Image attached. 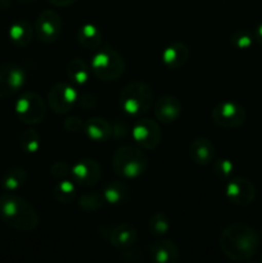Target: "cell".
Wrapping results in <instances>:
<instances>
[{"mask_svg": "<svg viewBox=\"0 0 262 263\" xmlns=\"http://www.w3.org/2000/svg\"><path fill=\"white\" fill-rule=\"evenodd\" d=\"M259 234L252 226L235 222L222 230L220 235V249L230 261L244 262L254 257L259 248Z\"/></svg>", "mask_w": 262, "mask_h": 263, "instance_id": "cell-1", "label": "cell"}, {"mask_svg": "<svg viewBox=\"0 0 262 263\" xmlns=\"http://www.w3.org/2000/svg\"><path fill=\"white\" fill-rule=\"evenodd\" d=\"M0 220L9 228L22 233L35 230L40 222L33 205L14 192L0 195Z\"/></svg>", "mask_w": 262, "mask_h": 263, "instance_id": "cell-2", "label": "cell"}, {"mask_svg": "<svg viewBox=\"0 0 262 263\" xmlns=\"http://www.w3.org/2000/svg\"><path fill=\"white\" fill-rule=\"evenodd\" d=\"M112 168L121 179H136L148 171L149 158L139 145L125 144L113 152Z\"/></svg>", "mask_w": 262, "mask_h": 263, "instance_id": "cell-3", "label": "cell"}, {"mask_svg": "<svg viewBox=\"0 0 262 263\" xmlns=\"http://www.w3.org/2000/svg\"><path fill=\"white\" fill-rule=\"evenodd\" d=\"M153 90L141 80L128 82L120 95L121 109L133 117H141L146 115L153 107Z\"/></svg>", "mask_w": 262, "mask_h": 263, "instance_id": "cell-4", "label": "cell"}, {"mask_svg": "<svg viewBox=\"0 0 262 263\" xmlns=\"http://www.w3.org/2000/svg\"><path fill=\"white\" fill-rule=\"evenodd\" d=\"M90 69L100 81H116L125 72L126 63L123 57L116 49L104 46L94 54Z\"/></svg>", "mask_w": 262, "mask_h": 263, "instance_id": "cell-5", "label": "cell"}, {"mask_svg": "<svg viewBox=\"0 0 262 263\" xmlns=\"http://www.w3.org/2000/svg\"><path fill=\"white\" fill-rule=\"evenodd\" d=\"M18 120L28 126L43 122L46 115V104L41 95L35 91H26L17 99L14 105Z\"/></svg>", "mask_w": 262, "mask_h": 263, "instance_id": "cell-6", "label": "cell"}, {"mask_svg": "<svg viewBox=\"0 0 262 263\" xmlns=\"http://www.w3.org/2000/svg\"><path fill=\"white\" fill-rule=\"evenodd\" d=\"M213 123L221 128H238L246 123L247 110L235 102H221L211 112Z\"/></svg>", "mask_w": 262, "mask_h": 263, "instance_id": "cell-7", "label": "cell"}, {"mask_svg": "<svg viewBox=\"0 0 262 263\" xmlns=\"http://www.w3.org/2000/svg\"><path fill=\"white\" fill-rule=\"evenodd\" d=\"M98 233L107 243L117 249H125L133 247L138 240V230L128 222L118 225H100Z\"/></svg>", "mask_w": 262, "mask_h": 263, "instance_id": "cell-8", "label": "cell"}, {"mask_svg": "<svg viewBox=\"0 0 262 263\" xmlns=\"http://www.w3.org/2000/svg\"><path fill=\"white\" fill-rule=\"evenodd\" d=\"M79 91L66 81L57 82L48 92V104L55 115H66L79 99Z\"/></svg>", "mask_w": 262, "mask_h": 263, "instance_id": "cell-9", "label": "cell"}, {"mask_svg": "<svg viewBox=\"0 0 262 263\" xmlns=\"http://www.w3.org/2000/svg\"><path fill=\"white\" fill-rule=\"evenodd\" d=\"M26 71L15 63L0 64V99L17 94L26 84Z\"/></svg>", "mask_w": 262, "mask_h": 263, "instance_id": "cell-10", "label": "cell"}, {"mask_svg": "<svg viewBox=\"0 0 262 263\" xmlns=\"http://www.w3.org/2000/svg\"><path fill=\"white\" fill-rule=\"evenodd\" d=\"M256 194L254 184L246 177H233L230 181H228L225 187L226 199L238 207L252 204L256 199Z\"/></svg>", "mask_w": 262, "mask_h": 263, "instance_id": "cell-11", "label": "cell"}, {"mask_svg": "<svg viewBox=\"0 0 262 263\" xmlns=\"http://www.w3.org/2000/svg\"><path fill=\"white\" fill-rule=\"evenodd\" d=\"M133 138L141 149H156L162 140L158 123L151 118H140L133 127Z\"/></svg>", "mask_w": 262, "mask_h": 263, "instance_id": "cell-12", "label": "cell"}, {"mask_svg": "<svg viewBox=\"0 0 262 263\" xmlns=\"http://www.w3.org/2000/svg\"><path fill=\"white\" fill-rule=\"evenodd\" d=\"M36 35L44 44H53L61 36L62 20L53 9H45L39 14L35 25Z\"/></svg>", "mask_w": 262, "mask_h": 263, "instance_id": "cell-13", "label": "cell"}, {"mask_svg": "<svg viewBox=\"0 0 262 263\" xmlns=\"http://www.w3.org/2000/svg\"><path fill=\"white\" fill-rule=\"evenodd\" d=\"M71 179L81 187L94 186L102 179V167L92 158L79 159L72 166Z\"/></svg>", "mask_w": 262, "mask_h": 263, "instance_id": "cell-14", "label": "cell"}, {"mask_svg": "<svg viewBox=\"0 0 262 263\" xmlns=\"http://www.w3.org/2000/svg\"><path fill=\"white\" fill-rule=\"evenodd\" d=\"M153 112L157 120L164 125L175 122L182 113L181 102L174 95H163L153 104Z\"/></svg>", "mask_w": 262, "mask_h": 263, "instance_id": "cell-15", "label": "cell"}, {"mask_svg": "<svg viewBox=\"0 0 262 263\" xmlns=\"http://www.w3.org/2000/svg\"><path fill=\"white\" fill-rule=\"evenodd\" d=\"M152 261L157 263H177L180 261V249L175 241L162 239L153 243L149 248Z\"/></svg>", "mask_w": 262, "mask_h": 263, "instance_id": "cell-16", "label": "cell"}, {"mask_svg": "<svg viewBox=\"0 0 262 263\" xmlns=\"http://www.w3.org/2000/svg\"><path fill=\"white\" fill-rule=\"evenodd\" d=\"M215 145L207 138H197L190 143L189 157L198 166H207L215 161Z\"/></svg>", "mask_w": 262, "mask_h": 263, "instance_id": "cell-17", "label": "cell"}, {"mask_svg": "<svg viewBox=\"0 0 262 263\" xmlns=\"http://www.w3.org/2000/svg\"><path fill=\"white\" fill-rule=\"evenodd\" d=\"M190 49L184 43H172L162 51V62L170 69L182 68L188 63Z\"/></svg>", "mask_w": 262, "mask_h": 263, "instance_id": "cell-18", "label": "cell"}, {"mask_svg": "<svg viewBox=\"0 0 262 263\" xmlns=\"http://www.w3.org/2000/svg\"><path fill=\"white\" fill-rule=\"evenodd\" d=\"M85 134L95 143H104L112 136V125L103 117H91L85 122Z\"/></svg>", "mask_w": 262, "mask_h": 263, "instance_id": "cell-19", "label": "cell"}, {"mask_svg": "<svg viewBox=\"0 0 262 263\" xmlns=\"http://www.w3.org/2000/svg\"><path fill=\"white\" fill-rule=\"evenodd\" d=\"M8 37L13 45L18 48H25L30 45L33 40V27L30 22L25 20L15 21L8 30Z\"/></svg>", "mask_w": 262, "mask_h": 263, "instance_id": "cell-20", "label": "cell"}, {"mask_svg": "<svg viewBox=\"0 0 262 263\" xmlns=\"http://www.w3.org/2000/svg\"><path fill=\"white\" fill-rule=\"evenodd\" d=\"M103 195H104L105 202L113 205H121L125 204L130 200L131 198V190L123 181H116L109 182L107 186L103 190Z\"/></svg>", "mask_w": 262, "mask_h": 263, "instance_id": "cell-21", "label": "cell"}, {"mask_svg": "<svg viewBox=\"0 0 262 263\" xmlns=\"http://www.w3.org/2000/svg\"><path fill=\"white\" fill-rule=\"evenodd\" d=\"M77 40L81 44L82 48L87 49V50H95L102 45V31L95 25L86 23L77 30Z\"/></svg>", "mask_w": 262, "mask_h": 263, "instance_id": "cell-22", "label": "cell"}, {"mask_svg": "<svg viewBox=\"0 0 262 263\" xmlns=\"http://www.w3.org/2000/svg\"><path fill=\"white\" fill-rule=\"evenodd\" d=\"M28 174L26 168L21 166L10 167L2 177V187L5 192H17L27 181Z\"/></svg>", "mask_w": 262, "mask_h": 263, "instance_id": "cell-23", "label": "cell"}, {"mask_svg": "<svg viewBox=\"0 0 262 263\" xmlns=\"http://www.w3.org/2000/svg\"><path fill=\"white\" fill-rule=\"evenodd\" d=\"M67 76L69 81L74 85H85L89 81L90 77V67L87 66L86 62L82 61L81 58H73L67 64Z\"/></svg>", "mask_w": 262, "mask_h": 263, "instance_id": "cell-24", "label": "cell"}, {"mask_svg": "<svg viewBox=\"0 0 262 263\" xmlns=\"http://www.w3.org/2000/svg\"><path fill=\"white\" fill-rule=\"evenodd\" d=\"M77 195V187L73 180H59L55 184L53 189V197L54 199L62 204H68L76 199Z\"/></svg>", "mask_w": 262, "mask_h": 263, "instance_id": "cell-25", "label": "cell"}, {"mask_svg": "<svg viewBox=\"0 0 262 263\" xmlns=\"http://www.w3.org/2000/svg\"><path fill=\"white\" fill-rule=\"evenodd\" d=\"M18 145L21 151L27 154L38 153L41 145V136L35 128H27L23 131L18 139Z\"/></svg>", "mask_w": 262, "mask_h": 263, "instance_id": "cell-26", "label": "cell"}, {"mask_svg": "<svg viewBox=\"0 0 262 263\" xmlns=\"http://www.w3.org/2000/svg\"><path fill=\"white\" fill-rule=\"evenodd\" d=\"M148 229L151 235L159 238V236L166 235L171 230V221L164 212H156L149 218Z\"/></svg>", "mask_w": 262, "mask_h": 263, "instance_id": "cell-27", "label": "cell"}, {"mask_svg": "<svg viewBox=\"0 0 262 263\" xmlns=\"http://www.w3.org/2000/svg\"><path fill=\"white\" fill-rule=\"evenodd\" d=\"M105 203L103 193H85L80 197L79 207L85 212H97L104 207Z\"/></svg>", "mask_w": 262, "mask_h": 263, "instance_id": "cell-28", "label": "cell"}, {"mask_svg": "<svg viewBox=\"0 0 262 263\" xmlns=\"http://www.w3.org/2000/svg\"><path fill=\"white\" fill-rule=\"evenodd\" d=\"M230 43L234 48L239 49V50H247L251 48L254 43V36L247 30H236L235 32L231 35Z\"/></svg>", "mask_w": 262, "mask_h": 263, "instance_id": "cell-29", "label": "cell"}, {"mask_svg": "<svg viewBox=\"0 0 262 263\" xmlns=\"http://www.w3.org/2000/svg\"><path fill=\"white\" fill-rule=\"evenodd\" d=\"M234 163L229 158H218L213 161V175L218 180L226 181L234 172Z\"/></svg>", "mask_w": 262, "mask_h": 263, "instance_id": "cell-30", "label": "cell"}, {"mask_svg": "<svg viewBox=\"0 0 262 263\" xmlns=\"http://www.w3.org/2000/svg\"><path fill=\"white\" fill-rule=\"evenodd\" d=\"M71 172H72V166L68 164L67 162L63 161H57L51 164L50 167V175L54 177L55 180H64L71 177Z\"/></svg>", "mask_w": 262, "mask_h": 263, "instance_id": "cell-31", "label": "cell"}, {"mask_svg": "<svg viewBox=\"0 0 262 263\" xmlns=\"http://www.w3.org/2000/svg\"><path fill=\"white\" fill-rule=\"evenodd\" d=\"M63 127L68 133H80L84 130L85 122L77 116H69L63 121Z\"/></svg>", "mask_w": 262, "mask_h": 263, "instance_id": "cell-32", "label": "cell"}, {"mask_svg": "<svg viewBox=\"0 0 262 263\" xmlns=\"http://www.w3.org/2000/svg\"><path fill=\"white\" fill-rule=\"evenodd\" d=\"M143 252L138 251V249H133V247H128V248L121 249V258L125 259L126 262H133V263H138L141 262L144 259L143 257Z\"/></svg>", "mask_w": 262, "mask_h": 263, "instance_id": "cell-33", "label": "cell"}, {"mask_svg": "<svg viewBox=\"0 0 262 263\" xmlns=\"http://www.w3.org/2000/svg\"><path fill=\"white\" fill-rule=\"evenodd\" d=\"M77 103H79L80 107L84 110H91L97 107V98L92 94H81L79 95V99H77Z\"/></svg>", "mask_w": 262, "mask_h": 263, "instance_id": "cell-34", "label": "cell"}, {"mask_svg": "<svg viewBox=\"0 0 262 263\" xmlns=\"http://www.w3.org/2000/svg\"><path fill=\"white\" fill-rule=\"evenodd\" d=\"M128 127L123 121H116L112 126V136L116 139V140H120V139H123L126 135H127Z\"/></svg>", "mask_w": 262, "mask_h": 263, "instance_id": "cell-35", "label": "cell"}, {"mask_svg": "<svg viewBox=\"0 0 262 263\" xmlns=\"http://www.w3.org/2000/svg\"><path fill=\"white\" fill-rule=\"evenodd\" d=\"M48 2L50 3V4L55 5V7L64 8V7H69V5L74 4L77 0H48Z\"/></svg>", "mask_w": 262, "mask_h": 263, "instance_id": "cell-36", "label": "cell"}, {"mask_svg": "<svg viewBox=\"0 0 262 263\" xmlns=\"http://www.w3.org/2000/svg\"><path fill=\"white\" fill-rule=\"evenodd\" d=\"M253 36H254V41L262 46V23L257 25V27L254 28Z\"/></svg>", "mask_w": 262, "mask_h": 263, "instance_id": "cell-37", "label": "cell"}, {"mask_svg": "<svg viewBox=\"0 0 262 263\" xmlns=\"http://www.w3.org/2000/svg\"><path fill=\"white\" fill-rule=\"evenodd\" d=\"M10 5V0H0V8L2 9H8Z\"/></svg>", "mask_w": 262, "mask_h": 263, "instance_id": "cell-38", "label": "cell"}, {"mask_svg": "<svg viewBox=\"0 0 262 263\" xmlns=\"http://www.w3.org/2000/svg\"><path fill=\"white\" fill-rule=\"evenodd\" d=\"M20 3H23V4H30V3L36 2V0H18Z\"/></svg>", "mask_w": 262, "mask_h": 263, "instance_id": "cell-39", "label": "cell"}, {"mask_svg": "<svg viewBox=\"0 0 262 263\" xmlns=\"http://www.w3.org/2000/svg\"><path fill=\"white\" fill-rule=\"evenodd\" d=\"M259 238L262 239V229H261V231H259Z\"/></svg>", "mask_w": 262, "mask_h": 263, "instance_id": "cell-40", "label": "cell"}, {"mask_svg": "<svg viewBox=\"0 0 262 263\" xmlns=\"http://www.w3.org/2000/svg\"><path fill=\"white\" fill-rule=\"evenodd\" d=\"M261 259H262V254H261Z\"/></svg>", "mask_w": 262, "mask_h": 263, "instance_id": "cell-41", "label": "cell"}]
</instances>
